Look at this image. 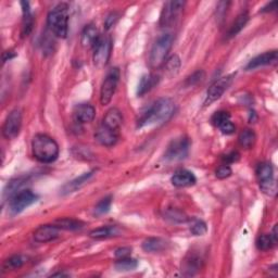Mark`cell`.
Returning a JSON list of instances; mask_svg holds the SVG:
<instances>
[{
  "label": "cell",
  "instance_id": "cell-28",
  "mask_svg": "<svg viewBox=\"0 0 278 278\" xmlns=\"http://www.w3.org/2000/svg\"><path fill=\"white\" fill-rule=\"evenodd\" d=\"M249 21V14L248 12H242L240 13L237 19L235 20V22L232 23V25L229 28L228 31V36L232 37V36H236L237 34H238L242 28L246 26V24Z\"/></svg>",
  "mask_w": 278,
  "mask_h": 278
},
{
  "label": "cell",
  "instance_id": "cell-42",
  "mask_svg": "<svg viewBox=\"0 0 278 278\" xmlns=\"http://www.w3.org/2000/svg\"><path fill=\"white\" fill-rule=\"evenodd\" d=\"M130 253H131V248L123 247V248H119V249L115 251V256L118 257V259H123V257L129 256Z\"/></svg>",
  "mask_w": 278,
  "mask_h": 278
},
{
  "label": "cell",
  "instance_id": "cell-43",
  "mask_svg": "<svg viewBox=\"0 0 278 278\" xmlns=\"http://www.w3.org/2000/svg\"><path fill=\"white\" fill-rule=\"evenodd\" d=\"M118 19H119V16L116 13L112 12V13H110L109 16L107 17V19H105V28L109 29L113 26V25L116 23V21H118Z\"/></svg>",
  "mask_w": 278,
  "mask_h": 278
},
{
  "label": "cell",
  "instance_id": "cell-10",
  "mask_svg": "<svg viewBox=\"0 0 278 278\" xmlns=\"http://www.w3.org/2000/svg\"><path fill=\"white\" fill-rule=\"evenodd\" d=\"M185 7V1H169L164 4L160 16V25L161 26H170L176 20L178 19L180 13L183 12Z\"/></svg>",
  "mask_w": 278,
  "mask_h": 278
},
{
  "label": "cell",
  "instance_id": "cell-8",
  "mask_svg": "<svg viewBox=\"0 0 278 278\" xmlns=\"http://www.w3.org/2000/svg\"><path fill=\"white\" fill-rule=\"evenodd\" d=\"M22 127V111L14 109L8 114L2 125V136L6 139H14Z\"/></svg>",
  "mask_w": 278,
  "mask_h": 278
},
{
  "label": "cell",
  "instance_id": "cell-18",
  "mask_svg": "<svg viewBox=\"0 0 278 278\" xmlns=\"http://www.w3.org/2000/svg\"><path fill=\"white\" fill-rule=\"evenodd\" d=\"M95 173H96L95 170L89 171V172H87V173H84V174L80 175L79 177H76L75 179L69 181L68 184H65L62 187L61 193L63 195H67V194H70V193H74V191H76L77 189L80 188V187H83L86 183H87V181L95 175Z\"/></svg>",
  "mask_w": 278,
  "mask_h": 278
},
{
  "label": "cell",
  "instance_id": "cell-24",
  "mask_svg": "<svg viewBox=\"0 0 278 278\" xmlns=\"http://www.w3.org/2000/svg\"><path fill=\"white\" fill-rule=\"evenodd\" d=\"M256 176L260 184L274 179V170H273L272 164L269 162L260 163L256 168Z\"/></svg>",
  "mask_w": 278,
  "mask_h": 278
},
{
  "label": "cell",
  "instance_id": "cell-17",
  "mask_svg": "<svg viewBox=\"0 0 278 278\" xmlns=\"http://www.w3.org/2000/svg\"><path fill=\"white\" fill-rule=\"evenodd\" d=\"M173 186L177 187V188H183V187H189L196 184L197 178L194 173L187 170H180L172 176L171 178Z\"/></svg>",
  "mask_w": 278,
  "mask_h": 278
},
{
  "label": "cell",
  "instance_id": "cell-30",
  "mask_svg": "<svg viewBox=\"0 0 278 278\" xmlns=\"http://www.w3.org/2000/svg\"><path fill=\"white\" fill-rule=\"evenodd\" d=\"M115 269L120 272H129L134 271L138 266V263L131 257H123V259H118L115 262Z\"/></svg>",
  "mask_w": 278,
  "mask_h": 278
},
{
  "label": "cell",
  "instance_id": "cell-14",
  "mask_svg": "<svg viewBox=\"0 0 278 278\" xmlns=\"http://www.w3.org/2000/svg\"><path fill=\"white\" fill-rule=\"evenodd\" d=\"M278 59V53L276 50H273V51H267L262 54L256 55L255 58L251 59L249 63L247 64L246 70L250 71V70H255L257 68L261 67H265V65H272L275 64L277 62Z\"/></svg>",
  "mask_w": 278,
  "mask_h": 278
},
{
  "label": "cell",
  "instance_id": "cell-34",
  "mask_svg": "<svg viewBox=\"0 0 278 278\" xmlns=\"http://www.w3.org/2000/svg\"><path fill=\"white\" fill-rule=\"evenodd\" d=\"M111 204H112V197L111 196H108V197H105V198L101 199L97 203V205L95 206V211H94L95 215L99 216V215H103L105 213H108V212L110 211Z\"/></svg>",
  "mask_w": 278,
  "mask_h": 278
},
{
  "label": "cell",
  "instance_id": "cell-46",
  "mask_svg": "<svg viewBox=\"0 0 278 278\" xmlns=\"http://www.w3.org/2000/svg\"><path fill=\"white\" fill-rule=\"evenodd\" d=\"M276 6H277V2L276 1H273L271 3L267 4V6L265 7H263L261 9V12H270V11H274V10L276 9Z\"/></svg>",
  "mask_w": 278,
  "mask_h": 278
},
{
  "label": "cell",
  "instance_id": "cell-40",
  "mask_svg": "<svg viewBox=\"0 0 278 278\" xmlns=\"http://www.w3.org/2000/svg\"><path fill=\"white\" fill-rule=\"evenodd\" d=\"M203 78H204V72H203V71H202V70L197 71V72H195L193 75H190V76L187 78L186 84L188 85V86H193V85H196V84L200 83L201 80H203Z\"/></svg>",
  "mask_w": 278,
  "mask_h": 278
},
{
  "label": "cell",
  "instance_id": "cell-13",
  "mask_svg": "<svg viewBox=\"0 0 278 278\" xmlns=\"http://www.w3.org/2000/svg\"><path fill=\"white\" fill-rule=\"evenodd\" d=\"M60 230L61 229H60L55 224L42 225V226H39L36 230H35L34 239L35 241L45 244V242L51 241V240H54L55 238H58Z\"/></svg>",
  "mask_w": 278,
  "mask_h": 278
},
{
  "label": "cell",
  "instance_id": "cell-41",
  "mask_svg": "<svg viewBox=\"0 0 278 278\" xmlns=\"http://www.w3.org/2000/svg\"><path fill=\"white\" fill-rule=\"evenodd\" d=\"M221 131L223 134L225 135H231V134H234L235 133V130H236V126L234 125V123L230 122V120L228 121H226V122H224L223 124H222L220 127Z\"/></svg>",
  "mask_w": 278,
  "mask_h": 278
},
{
  "label": "cell",
  "instance_id": "cell-15",
  "mask_svg": "<svg viewBox=\"0 0 278 278\" xmlns=\"http://www.w3.org/2000/svg\"><path fill=\"white\" fill-rule=\"evenodd\" d=\"M100 34L98 28L93 24L86 25L80 36V44L85 48H95L96 45L99 42Z\"/></svg>",
  "mask_w": 278,
  "mask_h": 278
},
{
  "label": "cell",
  "instance_id": "cell-16",
  "mask_svg": "<svg viewBox=\"0 0 278 278\" xmlns=\"http://www.w3.org/2000/svg\"><path fill=\"white\" fill-rule=\"evenodd\" d=\"M96 115V109L90 103H80L74 110V118L80 124L93 122Z\"/></svg>",
  "mask_w": 278,
  "mask_h": 278
},
{
  "label": "cell",
  "instance_id": "cell-5",
  "mask_svg": "<svg viewBox=\"0 0 278 278\" xmlns=\"http://www.w3.org/2000/svg\"><path fill=\"white\" fill-rule=\"evenodd\" d=\"M190 140L186 136H180L173 139L166 148L164 159L170 162H177L184 160L189 153Z\"/></svg>",
  "mask_w": 278,
  "mask_h": 278
},
{
  "label": "cell",
  "instance_id": "cell-23",
  "mask_svg": "<svg viewBox=\"0 0 278 278\" xmlns=\"http://www.w3.org/2000/svg\"><path fill=\"white\" fill-rule=\"evenodd\" d=\"M26 181H27L26 177H18V178L10 180L6 187V189H4V193H3L4 198L11 199L14 195L19 193V191L23 190L22 187L25 184H27Z\"/></svg>",
  "mask_w": 278,
  "mask_h": 278
},
{
  "label": "cell",
  "instance_id": "cell-35",
  "mask_svg": "<svg viewBox=\"0 0 278 278\" xmlns=\"http://www.w3.org/2000/svg\"><path fill=\"white\" fill-rule=\"evenodd\" d=\"M228 120H230V115L228 112H226V111H217V112L212 115L211 122L216 127H220L222 124Z\"/></svg>",
  "mask_w": 278,
  "mask_h": 278
},
{
  "label": "cell",
  "instance_id": "cell-2",
  "mask_svg": "<svg viewBox=\"0 0 278 278\" xmlns=\"http://www.w3.org/2000/svg\"><path fill=\"white\" fill-rule=\"evenodd\" d=\"M32 151L34 158L39 162L51 163L58 158L59 146L48 135L37 134L32 140Z\"/></svg>",
  "mask_w": 278,
  "mask_h": 278
},
{
  "label": "cell",
  "instance_id": "cell-4",
  "mask_svg": "<svg viewBox=\"0 0 278 278\" xmlns=\"http://www.w3.org/2000/svg\"><path fill=\"white\" fill-rule=\"evenodd\" d=\"M173 39L172 34H164L156 39L149 57V64L151 68L158 69L165 63V59L173 45Z\"/></svg>",
  "mask_w": 278,
  "mask_h": 278
},
{
  "label": "cell",
  "instance_id": "cell-39",
  "mask_svg": "<svg viewBox=\"0 0 278 278\" xmlns=\"http://www.w3.org/2000/svg\"><path fill=\"white\" fill-rule=\"evenodd\" d=\"M231 173H232V171L230 169V166L227 164H223L217 168V170L215 171V176L220 179H225L227 177H229Z\"/></svg>",
  "mask_w": 278,
  "mask_h": 278
},
{
  "label": "cell",
  "instance_id": "cell-20",
  "mask_svg": "<svg viewBox=\"0 0 278 278\" xmlns=\"http://www.w3.org/2000/svg\"><path fill=\"white\" fill-rule=\"evenodd\" d=\"M22 11H23V19H22V35L23 36H28L31 34L34 25L33 14L29 8V3L27 1L21 2Z\"/></svg>",
  "mask_w": 278,
  "mask_h": 278
},
{
  "label": "cell",
  "instance_id": "cell-32",
  "mask_svg": "<svg viewBox=\"0 0 278 278\" xmlns=\"http://www.w3.org/2000/svg\"><path fill=\"white\" fill-rule=\"evenodd\" d=\"M180 69V59L178 55H172V57L165 61V73L169 74L170 76L177 74Z\"/></svg>",
  "mask_w": 278,
  "mask_h": 278
},
{
  "label": "cell",
  "instance_id": "cell-11",
  "mask_svg": "<svg viewBox=\"0 0 278 278\" xmlns=\"http://www.w3.org/2000/svg\"><path fill=\"white\" fill-rule=\"evenodd\" d=\"M232 79H234V75H227V76L221 77L220 79L215 80V82L211 85L208 93H206L204 105H210L212 102L220 99L226 90L229 88V86L232 83Z\"/></svg>",
  "mask_w": 278,
  "mask_h": 278
},
{
  "label": "cell",
  "instance_id": "cell-44",
  "mask_svg": "<svg viewBox=\"0 0 278 278\" xmlns=\"http://www.w3.org/2000/svg\"><path fill=\"white\" fill-rule=\"evenodd\" d=\"M229 6V2H226V1H222L219 3V6H217V16L220 17V19H222V17H224V14L226 13V10L227 7Z\"/></svg>",
  "mask_w": 278,
  "mask_h": 278
},
{
  "label": "cell",
  "instance_id": "cell-47",
  "mask_svg": "<svg viewBox=\"0 0 278 278\" xmlns=\"http://www.w3.org/2000/svg\"><path fill=\"white\" fill-rule=\"evenodd\" d=\"M52 276H68V275L63 274V273H55V274H52Z\"/></svg>",
  "mask_w": 278,
  "mask_h": 278
},
{
  "label": "cell",
  "instance_id": "cell-7",
  "mask_svg": "<svg viewBox=\"0 0 278 278\" xmlns=\"http://www.w3.org/2000/svg\"><path fill=\"white\" fill-rule=\"evenodd\" d=\"M120 79V71L119 69H111L110 72L105 76L100 89V102L101 104L107 105L111 102L113 96L115 94L116 87H118Z\"/></svg>",
  "mask_w": 278,
  "mask_h": 278
},
{
  "label": "cell",
  "instance_id": "cell-19",
  "mask_svg": "<svg viewBox=\"0 0 278 278\" xmlns=\"http://www.w3.org/2000/svg\"><path fill=\"white\" fill-rule=\"evenodd\" d=\"M123 123V116L121 111L116 108H112L110 109L107 113H105L102 124L108 126V127L119 130L121 125Z\"/></svg>",
  "mask_w": 278,
  "mask_h": 278
},
{
  "label": "cell",
  "instance_id": "cell-26",
  "mask_svg": "<svg viewBox=\"0 0 278 278\" xmlns=\"http://www.w3.org/2000/svg\"><path fill=\"white\" fill-rule=\"evenodd\" d=\"M53 224L57 225L60 229H65V230H77L84 227V223L82 221L71 219V217L59 219L55 221Z\"/></svg>",
  "mask_w": 278,
  "mask_h": 278
},
{
  "label": "cell",
  "instance_id": "cell-1",
  "mask_svg": "<svg viewBox=\"0 0 278 278\" xmlns=\"http://www.w3.org/2000/svg\"><path fill=\"white\" fill-rule=\"evenodd\" d=\"M175 112V103L170 98H161L144 111L137 121L138 128L153 127L169 122Z\"/></svg>",
  "mask_w": 278,
  "mask_h": 278
},
{
  "label": "cell",
  "instance_id": "cell-27",
  "mask_svg": "<svg viewBox=\"0 0 278 278\" xmlns=\"http://www.w3.org/2000/svg\"><path fill=\"white\" fill-rule=\"evenodd\" d=\"M27 261V257L22 254H16L10 256L9 259L3 262V270L4 271H14L22 267Z\"/></svg>",
  "mask_w": 278,
  "mask_h": 278
},
{
  "label": "cell",
  "instance_id": "cell-21",
  "mask_svg": "<svg viewBox=\"0 0 278 278\" xmlns=\"http://www.w3.org/2000/svg\"><path fill=\"white\" fill-rule=\"evenodd\" d=\"M158 82H159V77L155 76V75H152V74L144 75V76L140 78V82L138 84L137 95L139 96V97H141V96L149 93L150 90L152 89L156 84H158Z\"/></svg>",
  "mask_w": 278,
  "mask_h": 278
},
{
  "label": "cell",
  "instance_id": "cell-9",
  "mask_svg": "<svg viewBox=\"0 0 278 278\" xmlns=\"http://www.w3.org/2000/svg\"><path fill=\"white\" fill-rule=\"evenodd\" d=\"M111 51H112V42L109 37L101 36L99 42L94 48V64L98 69H102L108 64Z\"/></svg>",
  "mask_w": 278,
  "mask_h": 278
},
{
  "label": "cell",
  "instance_id": "cell-25",
  "mask_svg": "<svg viewBox=\"0 0 278 278\" xmlns=\"http://www.w3.org/2000/svg\"><path fill=\"white\" fill-rule=\"evenodd\" d=\"M168 242L161 238H148L144 241L143 249L146 252H161L168 248Z\"/></svg>",
  "mask_w": 278,
  "mask_h": 278
},
{
  "label": "cell",
  "instance_id": "cell-12",
  "mask_svg": "<svg viewBox=\"0 0 278 278\" xmlns=\"http://www.w3.org/2000/svg\"><path fill=\"white\" fill-rule=\"evenodd\" d=\"M95 139L105 147H112L119 140V130H115L101 124L95 133Z\"/></svg>",
  "mask_w": 278,
  "mask_h": 278
},
{
  "label": "cell",
  "instance_id": "cell-29",
  "mask_svg": "<svg viewBox=\"0 0 278 278\" xmlns=\"http://www.w3.org/2000/svg\"><path fill=\"white\" fill-rule=\"evenodd\" d=\"M255 139H256L255 133L253 130L249 129V128L242 130L238 137V141H239L240 146L246 149L252 148V146H253L255 143Z\"/></svg>",
  "mask_w": 278,
  "mask_h": 278
},
{
  "label": "cell",
  "instance_id": "cell-6",
  "mask_svg": "<svg viewBox=\"0 0 278 278\" xmlns=\"http://www.w3.org/2000/svg\"><path fill=\"white\" fill-rule=\"evenodd\" d=\"M38 196L34 194L32 190L29 189H23L19 191L18 194L14 195L11 199H10L9 203V209L11 214L17 215L21 213L25 209H27L28 206L34 204L37 201Z\"/></svg>",
  "mask_w": 278,
  "mask_h": 278
},
{
  "label": "cell",
  "instance_id": "cell-45",
  "mask_svg": "<svg viewBox=\"0 0 278 278\" xmlns=\"http://www.w3.org/2000/svg\"><path fill=\"white\" fill-rule=\"evenodd\" d=\"M238 159H239V154L237 153L236 151H232V152H230L229 154H227L224 158V160L226 161V162H230V163L235 162V161H237Z\"/></svg>",
  "mask_w": 278,
  "mask_h": 278
},
{
  "label": "cell",
  "instance_id": "cell-22",
  "mask_svg": "<svg viewBox=\"0 0 278 278\" xmlns=\"http://www.w3.org/2000/svg\"><path fill=\"white\" fill-rule=\"evenodd\" d=\"M120 230L116 226H102L89 232V236L94 239H107L110 237L118 236Z\"/></svg>",
  "mask_w": 278,
  "mask_h": 278
},
{
  "label": "cell",
  "instance_id": "cell-3",
  "mask_svg": "<svg viewBox=\"0 0 278 278\" xmlns=\"http://www.w3.org/2000/svg\"><path fill=\"white\" fill-rule=\"evenodd\" d=\"M47 24L50 31L55 36L65 38L69 31V6L68 3L61 2L55 6L49 12Z\"/></svg>",
  "mask_w": 278,
  "mask_h": 278
},
{
  "label": "cell",
  "instance_id": "cell-36",
  "mask_svg": "<svg viewBox=\"0 0 278 278\" xmlns=\"http://www.w3.org/2000/svg\"><path fill=\"white\" fill-rule=\"evenodd\" d=\"M165 217L168 220H171L172 222H176V223H185V222L187 221V216L183 213V212H180L178 210H173V209H170L166 211Z\"/></svg>",
  "mask_w": 278,
  "mask_h": 278
},
{
  "label": "cell",
  "instance_id": "cell-38",
  "mask_svg": "<svg viewBox=\"0 0 278 278\" xmlns=\"http://www.w3.org/2000/svg\"><path fill=\"white\" fill-rule=\"evenodd\" d=\"M195 236H203L208 231V226L202 221H196L190 228Z\"/></svg>",
  "mask_w": 278,
  "mask_h": 278
},
{
  "label": "cell",
  "instance_id": "cell-33",
  "mask_svg": "<svg viewBox=\"0 0 278 278\" xmlns=\"http://www.w3.org/2000/svg\"><path fill=\"white\" fill-rule=\"evenodd\" d=\"M276 242L274 239H273L271 234H263L256 240L257 249L261 251H267V250L272 249L273 246H274Z\"/></svg>",
  "mask_w": 278,
  "mask_h": 278
},
{
  "label": "cell",
  "instance_id": "cell-31",
  "mask_svg": "<svg viewBox=\"0 0 278 278\" xmlns=\"http://www.w3.org/2000/svg\"><path fill=\"white\" fill-rule=\"evenodd\" d=\"M201 265V259L199 256L195 254L187 256V259L184 262V271L188 272L187 275H194L195 273L200 269Z\"/></svg>",
  "mask_w": 278,
  "mask_h": 278
},
{
  "label": "cell",
  "instance_id": "cell-37",
  "mask_svg": "<svg viewBox=\"0 0 278 278\" xmlns=\"http://www.w3.org/2000/svg\"><path fill=\"white\" fill-rule=\"evenodd\" d=\"M260 188L263 193L271 197H274L277 193V186L275 179H272L270 181H266V183L260 184Z\"/></svg>",
  "mask_w": 278,
  "mask_h": 278
}]
</instances>
